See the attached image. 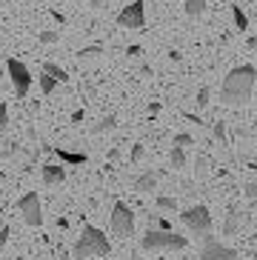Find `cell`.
Wrapping results in <instances>:
<instances>
[{"instance_id": "obj_22", "label": "cell", "mask_w": 257, "mask_h": 260, "mask_svg": "<svg viewBox=\"0 0 257 260\" xmlns=\"http://www.w3.org/2000/svg\"><path fill=\"white\" fill-rule=\"evenodd\" d=\"M38 40H40V43H46V46H54V43L60 40V35L52 31V29H46V31H38Z\"/></svg>"}, {"instance_id": "obj_21", "label": "cell", "mask_w": 257, "mask_h": 260, "mask_svg": "<svg viewBox=\"0 0 257 260\" xmlns=\"http://www.w3.org/2000/svg\"><path fill=\"white\" fill-rule=\"evenodd\" d=\"M114 126H117V117H114V115H106V117H100V123L94 126V132H98V135H100V132H112Z\"/></svg>"}, {"instance_id": "obj_1", "label": "cell", "mask_w": 257, "mask_h": 260, "mask_svg": "<svg viewBox=\"0 0 257 260\" xmlns=\"http://www.w3.org/2000/svg\"><path fill=\"white\" fill-rule=\"evenodd\" d=\"M254 80H257V69L251 63L235 66L220 83V100L226 106H246L251 100V92H254Z\"/></svg>"}, {"instance_id": "obj_5", "label": "cell", "mask_w": 257, "mask_h": 260, "mask_svg": "<svg viewBox=\"0 0 257 260\" xmlns=\"http://www.w3.org/2000/svg\"><path fill=\"white\" fill-rule=\"evenodd\" d=\"M6 77L9 83H12V92H15V98H26V94L31 92V83H35V77H31L29 66L23 60H15V57H9L6 60Z\"/></svg>"}, {"instance_id": "obj_29", "label": "cell", "mask_w": 257, "mask_h": 260, "mask_svg": "<svg viewBox=\"0 0 257 260\" xmlns=\"http://www.w3.org/2000/svg\"><path fill=\"white\" fill-rule=\"evenodd\" d=\"M6 240H9V226H3V229H0V249L6 246Z\"/></svg>"}, {"instance_id": "obj_35", "label": "cell", "mask_w": 257, "mask_h": 260, "mask_svg": "<svg viewBox=\"0 0 257 260\" xmlns=\"http://www.w3.org/2000/svg\"><path fill=\"white\" fill-rule=\"evenodd\" d=\"M15 260H23V257H15Z\"/></svg>"}, {"instance_id": "obj_26", "label": "cell", "mask_w": 257, "mask_h": 260, "mask_svg": "<svg viewBox=\"0 0 257 260\" xmlns=\"http://www.w3.org/2000/svg\"><path fill=\"white\" fill-rule=\"evenodd\" d=\"M9 129V106L6 103H0V135Z\"/></svg>"}, {"instance_id": "obj_23", "label": "cell", "mask_w": 257, "mask_h": 260, "mask_svg": "<svg viewBox=\"0 0 257 260\" xmlns=\"http://www.w3.org/2000/svg\"><path fill=\"white\" fill-rule=\"evenodd\" d=\"M214 138L220 140V146H229V132H226V123L223 120L214 123Z\"/></svg>"}, {"instance_id": "obj_11", "label": "cell", "mask_w": 257, "mask_h": 260, "mask_svg": "<svg viewBox=\"0 0 257 260\" xmlns=\"http://www.w3.org/2000/svg\"><path fill=\"white\" fill-rule=\"evenodd\" d=\"M157 172H151V169H149V172H143V175H140V177H137V180H135V191H137V194H151V191H157Z\"/></svg>"}, {"instance_id": "obj_33", "label": "cell", "mask_w": 257, "mask_h": 260, "mask_svg": "<svg viewBox=\"0 0 257 260\" xmlns=\"http://www.w3.org/2000/svg\"><path fill=\"white\" fill-rule=\"evenodd\" d=\"M235 3H254V0H235Z\"/></svg>"}, {"instance_id": "obj_13", "label": "cell", "mask_w": 257, "mask_h": 260, "mask_svg": "<svg viewBox=\"0 0 257 260\" xmlns=\"http://www.w3.org/2000/svg\"><path fill=\"white\" fill-rule=\"evenodd\" d=\"M54 154H57V157H60V163H66V166H86V163H89L86 152H69V149H54Z\"/></svg>"}, {"instance_id": "obj_20", "label": "cell", "mask_w": 257, "mask_h": 260, "mask_svg": "<svg viewBox=\"0 0 257 260\" xmlns=\"http://www.w3.org/2000/svg\"><path fill=\"white\" fill-rule=\"evenodd\" d=\"M154 203H157V209H160V212H174V209H177V200H174V198H169V194H160V198L154 200Z\"/></svg>"}, {"instance_id": "obj_27", "label": "cell", "mask_w": 257, "mask_h": 260, "mask_svg": "<svg viewBox=\"0 0 257 260\" xmlns=\"http://www.w3.org/2000/svg\"><path fill=\"white\" fill-rule=\"evenodd\" d=\"M143 154H146L143 143H135V146H132V154H128V157H132V163H140V160H143Z\"/></svg>"}, {"instance_id": "obj_15", "label": "cell", "mask_w": 257, "mask_h": 260, "mask_svg": "<svg viewBox=\"0 0 257 260\" xmlns=\"http://www.w3.org/2000/svg\"><path fill=\"white\" fill-rule=\"evenodd\" d=\"M206 9H209L206 0H186V3H183V12H186V17H191V20H200V17L206 15Z\"/></svg>"}, {"instance_id": "obj_12", "label": "cell", "mask_w": 257, "mask_h": 260, "mask_svg": "<svg viewBox=\"0 0 257 260\" xmlns=\"http://www.w3.org/2000/svg\"><path fill=\"white\" fill-rule=\"evenodd\" d=\"M243 223H246V217H243L237 209H229V214H226V223H223V235H237V232L243 229Z\"/></svg>"}, {"instance_id": "obj_24", "label": "cell", "mask_w": 257, "mask_h": 260, "mask_svg": "<svg viewBox=\"0 0 257 260\" xmlns=\"http://www.w3.org/2000/svg\"><path fill=\"white\" fill-rule=\"evenodd\" d=\"M98 54H103V49H100V46H86V49L77 52V57H80V60H94Z\"/></svg>"}, {"instance_id": "obj_6", "label": "cell", "mask_w": 257, "mask_h": 260, "mask_svg": "<svg viewBox=\"0 0 257 260\" xmlns=\"http://www.w3.org/2000/svg\"><path fill=\"white\" fill-rule=\"evenodd\" d=\"M109 226H112V235H117V237L135 235V212H132V206L117 200L112 206V214H109Z\"/></svg>"}, {"instance_id": "obj_2", "label": "cell", "mask_w": 257, "mask_h": 260, "mask_svg": "<svg viewBox=\"0 0 257 260\" xmlns=\"http://www.w3.org/2000/svg\"><path fill=\"white\" fill-rule=\"evenodd\" d=\"M112 252V243L103 229L98 226H83L77 235L75 246H72V257L75 260H89V257H106Z\"/></svg>"}, {"instance_id": "obj_34", "label": "cell", "mask_w": 257, "mask_h": 260, "mask_svg": "<svg viewBox=\"0 0 257 260\" xmlns=\"http://www.w3.org/2000/svg\"><path fill=\"white\" fill-rule=\"evenodd\" d=\"M123 3H132V0H123Z\"/></svg>"}, {"instance_id": "obj_18", "label": "cell", "mask_w": 257, "mask_h": 260, "mask_svg": "<svg viewBox=\"0 0 257 260\" xmlns=\"http://www.w3.org/2000/svg\"><path fill=\"white\" fill-rule=\"evenodd\" d=\"M43 72L49 77H54V80H57V83H63V80H66V69H63V66H57V63H43Z\"/></svg>"}, {"instance_id": "obj_28", "label": "cell", "mask_w": 257, "mask_h": 260, "mask_svg": "<svg viewBox=\"0 0 257 260\" xmlns=\"http://www.w3.org/2000/svg\"><path fill=\"white\" fill-rule=\"evenodd\" d=\"M243 194L249 200H257V180H249V183L243 186Z\"/></svg>"}, {"instance_id": "obj_16", "label": "cell", "mask_w": 257, "mask_h": 260, "mask_svg": "<svg viewBox=\"0 0 257 260\" xmlns=\"http://www.w3.org/2000/svg\"><path fill=\"white\" fill-rule=\"evenodd\" d=\"M38 86H40V92H43V94H54V89H57L60 83H57L54 77H49L46 72H40V75H38Z\"/></svg>"}, {"instance_id": "obj_19", "label": "cell", "mask_w": 257, "mask_h": 260, "mask_svg": "<svg viewBox=\"0 0 257 260\" xmlns=\"http://www.w3.org/2000/svg\"><path fill=\"white\" fill-rule=\"evenodd\" d=\"M197 109H206L209 106V103H212V89H209V86H200V89H197Z\"/></svg>"}, {"instance_id": "obj_7", "label": "cell", "mask_w": 257, "mask_h": 260, "mask_svg": "<svg viewBox=\"0 0 257 260\" xmlns=\"http://www.w3.org/2000/svg\"><path fill=\"white\" fill-rule=\"evenodd\" d=\"M17 212L23 214L26 226H31V229H40V226H43V206H40L38 191H26V194L17 200Z\"/></svg>"}, {"instance_id": "obj_32", "label": "cell", "mask_w": 257, "mask_h": 260, "mask_svg": "<svg viewBox=\"0 0 257 260\" xmlns=\"http://www.w3.org/2000/svg\"><path fill=\"white\" fill-rule=\"evenodd\" d=\"M3 80H6V69L0 72V86H3Z\"/></svg>"}, {"instance_id": "obj_10", "label": "cell", "mask_w": 257, "mask_h": 260, "mask_svg": "<svg viewBox=\"0 0 257 260\" xmlns=\"http://www.w3.org/2000/svg\"><path fill=\"white\" fill-rule=\"evenodd\" d=\"M40 177H43V183L49 186V189H54V186L66 183V169H63V163H46V166L40 169Z\"/></svg>"}, {"instance_id": "obj_31", "label": "cell", "mask_w": 257, "mask_h": 260, "mask_svg": "<svg viewBox=\"0 0 257 260\" xmlns=\"http://www.w3.org/2000/svg\"><path fill=\"white\" fill-rule=\"evenodd\" d=\"M12 6V0H0V9H9Z\"/></svg>"}, {"instance_id": "obj_3", "label": "cell", "mask_w": 257, "mask_h": 260, "mask_svg": "<svg viewBox=\"0 0 257 260\" xmlns=\"http://www.w3.org/2000/svg\"><path fill=\"white\" fill-rule=\"evenodd\" d=\"M140 246L146 252H180L189 246V237L177 235V232H163V229H146L140 237Z\"/></svg>"}, {"instance_id": "obj_9", "label": "cell", "mask_w": 257, "mask_h": 260, "mask_svg": "<svg viewBox=\"0 0 257 260\" xmlns=\"http://www.w3.org/2000/svg\"><path fill=\"white\" fill-rule=\"evenodd\" d=\"M200 260H237V252L232 246L220 243L214 237H203V249H200Z\"/></svg>"}, {"instance_id": "obj_25", "label": "cell", "mask_w": 257, "mask_h": 260, "mask_svg": "<svg viewBox=\"0 0 257 260\" xmlns=\"http://www.w3.org/2000/svg\"><path fill=\"white\" fill-rule=\"evenodd\" d=\"M172 146H180V149H189V146H195V138H191L189 132H180V135H174V143Z\"/></svg>"}, {"instance_id": "obj_4", "label": "cell", "mask_w": 257, "mask_h": 260, "mask_svg": "<svg viewBox=\"0 0 257 260\" xmlns=\"http://www.w3.org/2000/svg\"><path fill=\"white\" fill-rule=\"evenodd\" d=\"M180 220H183V226H186L191 235H197V237H209L212 235V212H209V206H203V203L183 209Z\"/></svg>"}, {"instance_id": "obj_17", "label": "cell", "mask_w": 257, "mask_h": 260, "mask_svg": "<svg viewBox=\"0 0 257 260\" xmlns=\"http://www.w3.org/2000/svg\"><path fill=\"white\" fill-rule=\"evenodd\" d=\"M169 163H172L174 169H183V166H186V149L172 146V152H169Z\"/></svg>"}, {"instance_id": "obj_8", "label": "cell", "mask_w": 257, "mask_h": 260, "mask_svg": "<svg viewBox=\"0 0 257 260\" xmlns=\"http://www.w3.org/2000/svg\"><path fill=\"white\" fill-rule=\"evenodd\" d=\"M117 26L120 29H143L146 26V3L143 0H132L117 12Z\"/></svg>"}, {"instance_id": "obj_30", "label": "cell", "mask_w": 257, "mask_h": 260, "mask_svg": "<svg viewBox=\"0 0 257 260\" xmlns=\"http://www.w3.org/2000/svg\"><path fill=\"white\" fill-rule=\"evenodd\" d=\"M80 120H83V112H80V109H77L75 115H72V123H80Z\"/></svg>"}, {"instance_id": "obj_14", "label": "cell", "mask_w": 257, "mask_h": 260, "mask_svg": "<svg viewBox=\"0 0 257 260\" xmlns=\"http://www.w3.org/2000/svg\"><path fill=\"white\" fill-rule=\"evenodd\" d=\"M229 12H232V23H235V29L246 35V31H249V15L243 12V6H240V3H232Z\"/></svg>"}]
</instances>
